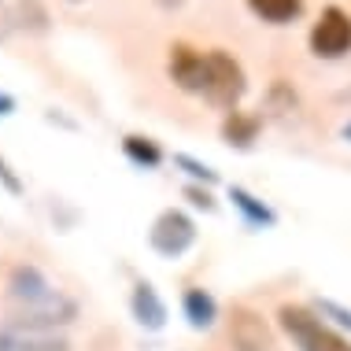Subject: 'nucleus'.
<instances>
[{"instance_id": "obj_1", "label": "nucleus", "mask_w": 351, "mask_h": 351, "mask_svg": "<svg viewBox=\"0 0 351 351\" xmlns=\"http://www.w3.org/2000/svg\"><path fill=\"white\" fill-rule=\"evenodd\" d=\"M8 303H12V322H23V326H37V329H56L67 326L78 315L74 300H67L60 289H52V281L45 278L34 263H19V267L8 274Z\"/></svg>"}, {"instance_id": "obj_2", "label": "nucleus", "mask_w": 351, "mask_h": 351, "mask_svg": "<svg viewBox=\"0 0 351 351\" xmlns=\"http://www.w3.org/2000/svg\"><path fill=\"white\" fill-rule=\"evenodd\" d=\"M278 326L296 351H351V340L326 318H318L315 307H303V303H281Z\"/></svg>"}, {"instance_id": "obj_3", "label": "nucleus", "mask_w": 351, "mask_h": 351, "mask_svg": "<svg viewBox=\"0 0 351 351\" xmlns=\"http://www.w3.org/2000/svg\"><path fill=\"white\" fill-rule=\"evenodd\" d=\"M244 93H248V74H244L241 60L226 49H207V97L204 100L230 115V111H237Z\"/></svg>"}, {"instance_id": "obj_4", "label": "nucleus", "mask_w": 351, "mask_h": 351, "mask_svg": "<svg viewBox=\"0 0 351 351\" xmlns=\"http://www.w3.org/2000/svg\"><path fill=\"white\" fill-rule=\"evenodd\" d=\"M148 244H152V252L163 255V259H182V255L196 244V222L182 211V207H167V211H159L156 222H152Z\"/></svg>"}, {"instance_id": "obj_5", "label": "nucleus", "mask_w": 351, "mask_h": 351, "mask_svg": "<svg viewBox=\"0 0 351 351\" xmlns=\"http://www.w3.org/2000/svg\"><path fill=\"white\" fill-rule=\"evenodd\" d=\"M307 45L318 60H340L351 52V15L344 8H322L307 34Z\"/></svg>"}, {"instance_id": "obj_6", "label": "nucleus", "mask_w": 351, "mask_h": 351, "mask_svg": "<svg viewBox=\"0 0 351 351\" xmlns=\"http://www.w3.org/2000/svg\"><path fill=\"white\" fill-rule=\"evenodd\" d=\"M0 351H67L60 329H37L23 322H0Z\"/></svg>"}, {"instance_id": "obj_7", "label": "nucleus", "mask_w": 351, "mask_h": 351, "mask_svg": "<svg viewBox=\"0 0 351 351\" xmlns=\"http://www.w3.org/2000/svg\"><path fill=\"white\" fill-rule=\"evenodd\" d=\"M130 311H134L137 326L148 329V333H159V329L167 326V303H163V296L156 292V285H152V281H137L134 285Z\"/></svg>"}, {"instance_id": "obj_8", "label": "nucleus", "mask_w": 351, "mask_h": 351, "mask_svg": "<svg viewBox=\"0 0 351 351\" xmlns=\"http://www.w3.org/2000/svg\"><path fill=\"white\" fill-rule=\"evenodd\" d=\"M230 204L248 230H274L278 226V211L267 200H259L255 193H248L244 185H230Z\"/></svg>"}, {"instance_id": "obj_9", "label": "nucleus", "mask_w": 351, "mask_h": 351, "mask_svg": "<svg viewBox=\"0 0 351 351\" xmlns=\"http://www.w3.org/2000/svg\"><path fill=\"white\" fill-rule=\"evenodd\" d=\"M182 315L193 329H211L218 322V300L200 285H193V289L182 292Z\"/></svg>"}, {"instance_id": "obj_10", "label": "nucleus", "mask_w": 351, "mask_h": 351, "mask_svg": "<svg viewBox=\"0 0 351 351\" xmlns=\"http://www.w3.org/2000/svg\"><path fill=\"white\" fill-rule=\"evenodd\" d=\"M259 115H244V111H230V115L222 119V141L230 148H252L255 137H259Z\"/></svg>"}, {"instance_id": "obj_11", "label": "nucleus", "mask_w": 351, "mask_h": 351, "mask_svg": "<svg viewBox=\"0 0 351 351\" xmlns=\"http://www.w3.org/2000/svg\"><path fill=\"white\" fill-rule=\"evenodd\" d=\"M244 4L255 19H263L270 26H289L303 15V0H244Z\"/></svg>"}, {"instance_id": "obj_12", "label": "nucleus", "mask_w": 351, "mask_h": 351, "mask_svg": "<svg viewBox=\"0 0 351 351\" xmlns=\"http://www.w3.org/2000/svg\"><path fill=\"white\" fill-rule=\"evenodd\" d=\"M122 156H126L134 167H141V170H156L159 163H163V148H159V141H152L145 134H126L122 137Z\"/></svg>"}, {"instance_id": "obj_13", "label": "nucleus", "mask_w": 351, "mask_h": 351, "mask_svg": "<svg viewBox=\"0 0 351 351\" xmlns=\"http://www.w3.org/2000/svg\"><path fill=\"white\" fill-rule=\"evenodd\" d=\"M233 344L241 351H267V329L255 315H237L233 318Z\"/></svg>"}, {"instance_id": "obj_14", "label": "nucleus", "mask_w": 351, "mask_h": 351, "mask_svg": "<svg viewBox=\"0 0 351 351\" xmlns=\"http://www.w3.org/2000/svg\"><path fill=\"white\" fill-rule=\"evenodd\" d=\"M174 167H178V170H185L193 185H207V189L218 185V170H215V167H207L204 159L189 156V152H178V156H174Z\"/></svg>"}, {"instance_id": "obj_15", "label": "nucleus", "mask_w": 351, "mask_h": 351, "mask_svg": "<svg viewBox=\"0 0 351 351\" xmlns=\"http://www.w3.org/2000/svg\"><path fill=\"white\" fill-rule=\"evenodd\" d=\"M315 315L326 318L329 326L340 329V333L351 340V307H344V303H337V300H329V296H318L315 300Z\"/></svg>"}, {"instance_id": "obj_16", "label": "nucleus", "mask_w": 351, "mask_h": 351, "mask_svg": "<svg viewBox=\"0 0 351 351\" xmlns=\"http://www.w3.org/2000/svg\"><path fill=\"white\" fill-rule=\"evenodd\" d=\"M185 200L193 207H200V211H207V215L215 211V196H211V189H207V185H193V182H189L185 185Z\"/></svg>"}, {"instance_id": "obj_17", "label": "nucleus", "mask_w": 351, "mask_h": 351, "mask_svg": "<svg viewBox=\"0 0 351 351\" xmlns=\"http://www.w3.org/2000/svg\"><path fill=\"white\" fill-rule=\"evenodd\" d=\"M0 185H4L12 196H23V189H26V185H23V178L15 174V170H12V163H8L4 156H0Z\"/></svg>"}, {"instance_id": "obj_18", "label": "nucleus", "mask_w": 351, "mask_h": 351, "mask_svg": "<svg viewBox=\"0 0 351 351\" xmlns=\"http://www.w3.org/2000/svg\"><path fill=\"white\" fill-rule=\"evenodd\" d=\"M12 111H15V97H12V93H0V119L12 115Z\"/></svg>"}, {"instance_id": "obj_19", "label": "nucleus", "mask_w": 351, "mask_h": 351, "mask_svg": "<svg viewBox=\"0 0 351 351\" xmlns=\"http://www.w3.org/2000/svg\"><path fill=\"white\" fill-rule=\"evenodd\" d=\"M340 134H344V141L351 145V122H344V130H340Z\"/></svg>"}]
</instances>
